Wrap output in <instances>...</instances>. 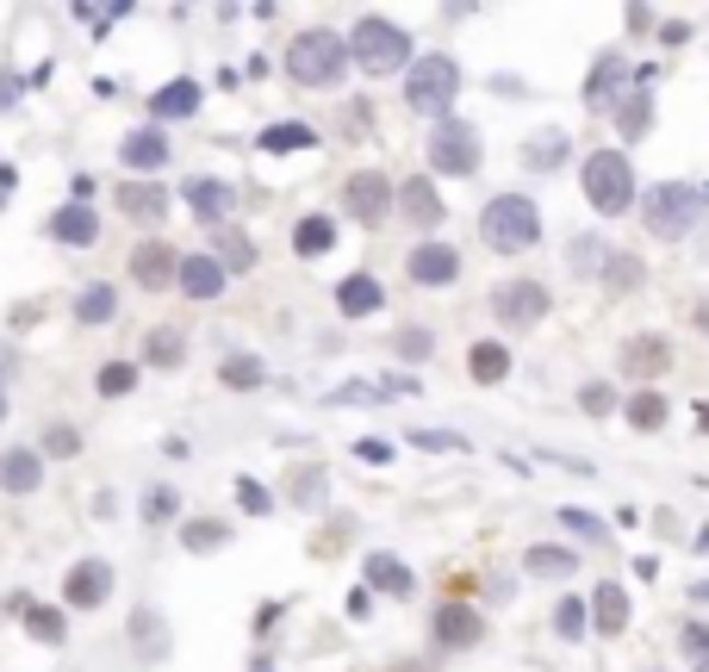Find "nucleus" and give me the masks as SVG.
Instances as JSON below:
<instances>
[{"mask_svg":"<svg viewBox=\"0 0 709 672\" xmlns=\"http://www.w3.org/2000/svg\"><path fill=\"white\" fill-rule=\"evenodd\" d=\"M343 62H348V44L336 32H299L287 50V76L299 88H330V81L343 76Z\"/></svg>","mask_w":709,"mask_h":672,"instance_id":"f257e3e1","label":"nucleus"},{"mask_svg":"<svg viewBox=\"0 0 709 672\" xmlns=\"http://www.w3.org/2000/svg\"><path fill=\"white\" fill-rule=\"evenodd\" d=\"M455 94H460L455 57H418V62H411V76H404V100H411V113L442 118L448 106H455Z\"/></svg>","mask_w":709,"mask_h":672,"instance_id":"f03ea898","label":"nucleus"},{"mask_svg":"<svg viewBox=\"0 0 709 672\" xmlns=\"http://www.w3.org/2000/svg\"><path fill=\"white\" fill-rule=\"evenodd\" d=\"M480 231H485V243L492 250H529L541 237V218H536V206L523 200V193H499L492 206H485V218H480Z\"/></svg>","mask_w":709,"mask_h":672,"instance_id":"7ed1b4c3","label":"nucleus"},{"mask_svg":"<svg viewBox=\"0 0 709 672\" xmlns=\"http://www.w3.org/2000/svg\"><path fill=\"white\" fill-rule=\"evenodd\" d=\"M585 200H592V212H604V218L629 212L634 206V169H629V156L597 150L592 162H585Z\"/></svg>","mask_w":709,"mask_h":672,"instance_id":"20e7f679","label":"nucleus"},{"mask_svg":"<svg viewBox=\"0 0 709 672\" xmlns=\"http://www.w3.org/2000/svg\"><path fill=\"white\" fill-rule=\"evenodd\" d=\"M348 57L362 62L367 76H392V69L411 62V38H404L399 25H386V20H362L355 25V38H348Z\"/></svg>","mask_w":709,"mask_h":672,"instance_id":"39448f33","label":"nucleus"},{"mask_svg":"<svg viewBox=\"0 0 709 672\" xmlns=\"http://www.w3.org/2000/svg\"><path fill=\"white\" fill-rule=\"evenodd\" d=\"M697 212H704V193L685 187V181H660L648 193V231L653 237H685L697 225Z\"/></svg>","mask_w":709,"mask_h":672,"instance_id":"423d86ee","label":"nucleus"},{"mask_svg":"<svg viewBox=\"0 0 709 672\" xmlns=\"http://www.w3.org/2000/svg\"><path fill=\"white\" fill-rule=\"evenodd\" d=\"M430 162H436L442 174H473L480 169V132L460 125V118H442L436 137H430Z\"/></svg>","mask_w":709,"mask_h":672,"instance_id":"0eeeda50","label":"nucleus"},{"mask_svg":"<svg viewBox=\"0 0 709 672\" xmlns=\"http://www.w3.org/2000/svg\"><path fill=\"white\" fill-rule=\"evenodd\" d=\"M106 597H113V567L106 560H76L69 579H62V604L69 611H100Z\"/></svg>","mask_w":709,"mask_h":672,"instance_id":"6e6552de","label":"nucleus"},{"mask_svg":"<svg viewBox=\"0 0 709 672\" xmlns=\"http://www.w3.org/2000/svg\"><path fill=\"white\" fill-rule=\"evenodd\" d=\"M492 311H499L504 324L529 330L541 311H548V293H541L536 281H504V287H492Z\"/></svg>","mask_w":709,"mask_h":672,"instance_id":"1a4fd4ad","label":"nucleus"},{"mask_svg":"<svg viewBox=\"0 0 709 672\" xmlns=\"http://www.w3.org/2000/svg\"><path fill=\"white\" fill-rule=\"evenodd\" d=\"M343 206L362 218V225H380L386 218V206H392V181L386 174H348V187H343Z\"/></svg>","mask_w":709,"mask_h":672,"instance_id":"9d476101","label":"nucleus"},{"mask_svg":"<svg viewBox=\"0 0 709 672\" xmlns=\"http://www.w3.org/2000/svg\"><path fill=\"white\" fill-rule=\"evenodd\" d=\"M38 486H44V455L38 448H7V455H0V492L32 499Z\"/></svg>","mask_w":709,"mask_h":672,"instance_id":"9b49d317","label":"nucleus"},{"mask_svg":"<svg viewBox=\"0 0 709 672\" xmlns=\"http://www.w3.org/2000/svg\"><path fill=\"white\" fill-rule=\"evenodd\" d=\"M436 635H442V648H473V641H480L485 635V623H480V611H473V604H442L436 611Z\"/></svg>","mask_w":709,"mask_h":672,"instance_id":"f8f14e48","label":"nucleus"},{"mask_svg":"<svg viewBox=\"0 0 709 672\" xmlns=\"http://www.w3.org/2000/svg\"><path fill=\"white\" fill-rule=\"evenodd\" d=\"M50 237H57V243H69V250H88V243L100 237L94 206H76V200H69V206H57V212H50Z\"/></svg>","mask_w":709,"mask_h":672,"instance_id":"ddd939ff","label":"nucleus"},{"mask_svg":"<svg viewBox=\"0 0 709 672\" xmlns=\"http://www.w3.org/2000/svg\"><path fill=\"white\" fill-rule=\"evenodd\" d=\"M174 281H181V293H187V299H218V293H225V269H218L211 255H181Z\"/></svg>","mask_w":709,"mask_h":672,"instance_id":"4468645a","label":"nucleus"},{"mask_svg":"<svg viewBox=\"0 0 709 672\" xmlns=\"http://www.w3.org/2000/svg\"><path fill=\"white\" fill-rule=\"evenodd\" d=\"M174 269H181V262H174L169 243H137V250H131V281H137V287H169Z\"/></svg>","mask_w":709,"mask_h":672,"instance_id":"2eb2a0df","label":"nucleus"},{"mask_svg":"<svg viewBox=\"0 0 709 672\" xmlns=\"http://www.w3.org/2000/svg\"><path fill=\"white\" fill-rule=\"evenodd\" d=\"M455 274H460V255L448 250V243H418V250H411V281L442 287V281H455Z\"/></svg>","mask_w":709,"mask_h":672,"instance_id":"dca6fc26","label":"nucleus"},{"mask_svg":"<svg viewBox=\"0 0 709 672\" xmlns=\"http://www.w3.org/2000/svg\"><path fill=\"white\" fill-rule=\"evenodd\" d=\"M230 206H237V193H230L225 181H211V174L187 181V212H193V218H206V225H218V218H230Z\"/></svg>","mask_w":709,"mask_h":672,"instance_id":"f3484780","label":"nucleus"},{"mask_svg":"<svg viewBox=\"0 0 709 672\" xmlns=\"http://www.w3.org/2000/svg\"><path fill=\"white\" fill-rule=\"evenodd\" d=\"M666 362H672L666 337H634V343L622 349V367H629L634 380H653V374H666Z\"/></svg>","mask_w":709,"mask_h":672,"instance_id":"a211bd4d","label":"nucleus"},{"mask_svg":"<svg viewBox=\"0 0 709 672\" xmlns=\"http://www.w3.org/2000/svg\"><path fill=\"white\" fill-rule=\"evenodd\" d=\"M118 156H125V169L156 174L162 162H169V137H162V132H131L125 144H118Z\"/></svg>","mask_w":709,"mask_h":672,"instance_id":"6ab92c4d","label":"nucleus"},{"mask_svg":"<svg viewBox=\"0 0 709 672\" xmlns=\"http://www.w3.org/2000/svg\"><path fill=\"white\" fill-rule=\"evenodd\" d=\"M380 281H374V274H348L343 287H336V311H343V318H367V311H380Z\"/></svg>","mask_w":709,"mask_h":672,"instance_id":"aec40b11","label":"nucleus"},{"mask_svg":"<svg viewBox=\"0 0 709 672\" xmlns=\"http://www.w3.org/2000/svg\"><path fill=\"white\" fill-rule=\"evenodd\" d=\"M131 635H137V653H144V660H162V653H169V629H162V616H156L150 604L131 611Z\"/></svg>","mask_w":709,"mask_h":672,"instance_id":"412c9836","label":"nucleus"},{"mask_svg":"<svg viewBox=\"0 0 709 672\" xmlns=\"http://www.w3.org/2000/svg\"><path fill=\"white\" fill-rule=\"evenodd\" d=\"M367 585H380V592H392V597H411V592H418V579L404 573L392 555H367Z\"/></svg>","mask_w":709,"mask_h":672,"instance_id":"4be33fe9","label":"nucleus"},{"mask_svg":"<svg viewBox=\"0 0 709 672\" xmlns=\"http://www.w3.org/2000/svg\"><path fill=\"white\" fill-rule=\"evenodd\" d=\"M610 88H622V57H597V69H592V81H585V106H592V113H604V106H610Z\"/></svg>","mask_w":709,"mask_h":672,"instance_id":"5701e85b","label":"nucleus"},{"mask_svg":"<svg viewBox=\"0 0 709 672\" xmlns=\"http://www.w3.org/2000/svg\"><path fill=\"white\" fill-rule=\"evenodd\" d=\"M118 206L131 212V218H162L169 212V193L156 187V181H131V187H118Z\"/></svg>","mask_w":709,"mask_h":672,"instance_id":"b1692460","label":"nucleus"},{"mask_svg":"<svg viewBox=\"0 0 709 672\" xmlns=\"http://www.w3.org/2000/svg\"><path fill=\"white\" fill-rule=\"evenodd\" d=\"M399 206L411 212V225H442V200H436V187H430V181H404Z\"/></svg>","mask_w":709,"mask_h":672,"instance_id":"393cba45","label":"nucleus"},{"mask_svg":"<svg viewBox=\"0 0 709 672\" xmlns=\"http://www.w3.org/2000/svg\"><path fill=\"white\" fill-rule=\"evenodd\" d=\"M25 635L44 641V648H57V641H69V623H62V611H50V604H25Z\"/></svg>","mask_w":709,"mask_h":672,"instance_id":"a878e982","label":"nucleus"},{"mask_svg":"<svg viewBox=\"0 0 709 672\" xmlns=\"http://www.w3.org/2000/svg\"><path fill=\"white\" fill-rule=\"evenodd\" d=\"M193 106H199V81H169V88L150 100V113H156V118H187Z\"/></svg>","mask_w":709,"mask_h":672,"instance_id":"bb28decb","label":"nucleus"},{"mask_svg":"<svg viewBox=\"0 0 709 672\" xmlns=\"http://www.w3.org/2000/svg\"><path fill=\"white\" fill-rule=\"evenodd\" d=\"M118 311V293L106 287V281H94V287H81V299H76V318L81 324H106Z\"/></svg>","mask_w":709,"mask_h":672,"instance_id":"cd10ccee","label":"nucleus"},{"mask_svg":"<svg viewBox=\"0 0 709 672\" xmlns=\"http://www.w3.org/2000/svg\"><path fill=\"white\" fill-rule=\"evenodd\" d=\"M336 243V225L330 218H299V231H293V250L299 255H324Z\"/></svg>","mask_w":709,"mask_h":672,"instance_id":"c85d7f7f","label":"nucleus"},{"mask_svg":"<svg viewBox=\"0 0 709 672\" xmlns=\"http://www.w3.org/2000/svg\"><path fill=\"white\" fill-rule=\"evenodd\" d=\"M311 144H318V132H311V125H268V132H262V150H274V156L311 150Z\"/></svg>","mask_w":709,"mask_h":672,"instance_id":"c756f323","label":"nucleus"},{"mask_svg":"<svg viewBox=\"0 0 709 672\" xmlns=\"http://www.w3.org/2000/svg\"><path fill=\"white\" fill-rule=\"evenodd\" d=\"M597 629L604 635L629 629V597L616 592V585H597Z\"/></svg>","mask_w":709,"mask_h":672,"instance_id":"7c9ffc66","label":"nucleus"},{"mask_svg":"<svg viewBox=\"0 0 709 672\" xmlns=\"http://www.w3.org/2000/svg\"><path fill=\"white\" fill-rule=\"evenodd\" d=\"M504 374H511V349H504V343H480V349H473V380L492 386V380H504Z\"/></svg>","mask_w":709,"mask_h":672,"instance_id":"2f4dec72","label":"nucleus"},{"mask_svg":"<svg viewBox=\"0 0 709 672\" xmlns=\"http://www.w3.org/2000/svg\"><path fill=\"white\" fill-rule=\"evenodd\" d=\"M181 542H187L193 555H211V548H225V542H230V529H225V523H211V517H193L187 529H181Z\"/></svg>","mask_w":709,"mask_h":672,"instance_id":"473e14b6","label":"nucleus"},{"mask_svg":"<svg viewBox=\"0 0 709 672\" xmlns=\"http://www.w3.org/2000/svg\"><path fill=\"white\" fill-rule=\"evenodd\" d=\"M218 269H255V250L243 231H218V255H211Z\"/></svg>","mask_w":709,"mask_h":672,"instance_id":"72a5a7b5","label":"nucleus"},{"mask_svg":"<svg viewBox=\"0 0 709 672\" xmlns=\"http://www.w3.org/2000/svg\"><path fill=\"white\" fill-rule=\"evenodd\" d=\"M181 355H187V343H181V330H156L150 349H144V362L150 367H181Z\"/></svg>","mask_w":709,"mask_h":672,"instance_id":"f704fd0d","label":"nucleus"},{"mask_svg":"<svg viewBox=\"0 0 709 672\" xmlns=\"http://www.w3.org/2000/svg\"><path fill=\"white\" fill-rule=\"evenodd\" d=\"M523 156H529V169H554L560 156H567V132H536Z\"/></svg>","mask_w":709,"mask_h":672,"instance_id":"c9c22d12","label":"nucleus"},{"mask_svg":"<svg viewBox=\"0 0 709 672\" xmlns=\"http://www.w3.org/2000/svg\"><path fill=\"white\" fill-rule=\"evenodd\" d=\"M529 573H541V579H567L573 573V555L567 548H529V560H523Z\"/></svg>","mask_w":709,"mask_h":672,"instance_id":"e433bc0d","label":"nucleus"},{"mask_svg":"<svg viewBox=\"0 0 709 672\" xmlns=\"http://www.w3.org/2000/svg\"><path fill=\"white\" fill-rule=\"evenodd\" d=\"M218 380H225V386H262V380H268V367L255 362V355H230V362L218 367Z\"/></svg>","mask_w":709,"mask_h":672,"instance_id":"4c0bfd02","label":"nucleus"},{"mask_svg":"<svg viewBox=\"0 0 709 672\" xmlns=\"http://www.w3.org/2000/svg\"><path fill=\"white\" fill-rule=\"evenodd\" d=\"M629 423H634V430H660V423H666V399H660V392H634V399H629Z\"/></svg>","mask_w":709,"mask_h":672,"instance_id":"58836bf2","label":"nucleus"},{"mask_svg":"<svg viewBox=\"0 0 709 672\" xmlns=\"http://www.w3.org/2000/svg\"><path fill=\"white\" fill-rule=\"evenodd\" d=\"M38 455H50V462H69V455H81L76 423H50V430H44V448H38Z\"/></svg>","mask_w":709,"mask_h":672,"instance_id":"ea45409f","label":"nucleus"},{"mask_svg":"<svg viewBox=\"0 0 709 672\" xmlns=\"http://www.w3.org/2000/svg\"><path fill=\"white\" fill-rule=\"evenodd\" d=\"M604 281H610V293H634L641 287V262H634V255H610Z\"/></svg>","mask_w":709,"mask_h":672,"instance_id":"a19ab883","label":"nucleus"},{"mask_svg":"<svg viewBox=\"0 0 709 672\" xmlns=\"http://www.w3.org/2000/svg\"><path fill=\"white\" fill-rule=\"evenodd\" d=\"M131 386H137V367L131 362H106V367H100V392H106V399L131 392Z\"/></svg>","mask_w":709,"mask_h":672,"instance_id":"79ce46f5","label":"nucleus"},{"mask_svg":"<svg viewBox=\"0 0 709 672\" xmlns=\"http://www.w3.org/2000/svg\"><path fill=\"white\" fill-rule=\"evenodd\" d=\"M237 504H243L250 517H268V511H274V499H268V486H262V480H237Z\"/></svg>","mask_w":709,"mask_h":672,"instance_id":"37998d69","label":"nucleus"},{"mask_svg":"<svg viewBox=\"0 0 709 672\" xmlns=\"http://www.w3.org/2000/svg\"><path fill=\"white\" fill-rule=\"evenodd\" d=\"M554 629L567 635V641H579V635H585V604H579V597H560V611H554Z\"/></svg>","mask_w":709,"mask_h":672,"instance_id":"c03bdc74","label":"nucleus"},{"mask_svg":"<svg viewBox=\"0 0 709 672\" xmlns=\"http://www.w3.org/2000/svg\"><path fill=\"white\" fill-rule=\"evenodd\" d=\"M293 499L318 504V499H324V474H318V467H299V474H293Z\"/></svg>","mask_w":709,"mask_h":672,"instance_id":"a18cd8bd","label":"nucleus"},{"mask_svg":"<svg viewBox=\"0 0 709 672\" xmlns=\"http://www.w3.org/2000/svg\"><path fill=\"white\" fill-rule=\"evenodd\" d=\"M418 448H430V455H448V448H467V436H455V430H418Z\"/></svg>","mask_w":709,"mask_h":672,"instance_id":"49530a36","label":"nucleus"},{"mask_svg":"<svg viewBox=\"0 0 709 672\" xmlns=\"http://www.w3.org/2000/svg\"><path fill=\"white\" fill-rule=\"evenodd\" d=\"M648 132V94H629V106H622V137H641Z\"/></svg>","mask_w":709,"mask_h":672,"instance_id":"de8ad7c7","label":"nucleus"},{"mask_svg":"<svg viewBox=\"0 0 709 672\" xmlns=\"http://www.w3.org/2000/svg\"><path fill=\"white\" fill-rule=\"evenodd\" d=\"M685 653L697 660V672H709V629H704V623H690V629H685Z\"/></svg>","mask_w":709,"mask_h":672,"instance_id":"09e8293b","label":"nucleus"},{"mask_svg":"<svg viewBox=\"0 0 709 672\" xmlns=\"http://www.w3.org/2000/svg\"><path fill=\"white\" fill-rule=\"evenodd\" d=\"M174 504H181V499H174L169 486H162V492H150V499H144V517H150V523H169V517H174Z\"/></svg>","mask_w":709,"mask_h":672,"instance_id":"8fccbe9b","label":"nucleus"},{"mask_svg":"<svg viewBox=\"0 0 709 672\" xmlns=\"http://www.w3.org/2000/svg\"><path fill=\"white\" fill-rule=\"evenodd\" d=\"M399 355L404 362H423L430 355V330H399Z\"/></svg>","mask_w":709,"mask_h":672,"instance_id":"3c124183","label":"nucleus"},{"mask_svg":"<svg viewBox=\"0 0 709 672\" xmlns=\"http://www.w3.org/2000/svg\"><path fill=\"white\" fill-rule=\"evenodd\" d=\"M579 405H585V411H592V418H604V411H610V386H604V380H592V386H585V392H579Z\"/></svg>","mask_w":709,"mask_h":672,"instance_id":"603ef678","label":"nucleus"},{"mask_svg":"<svg viewBox=\"0 0 709 672\" xmlns=\"http://www.w3.org/2000/svg\"><path fill=\"white\" fill-rule=\"evenodd\" d=\"M560 523H567V529H573V536H604V523H597V517H585V511H560Z\"/></svg>","mask_w":709,"mask_h":672,"instance_id":"864d4df0","label":"nucleus"},{"mask_svg":"<svg viewBox=\"0 0 709 672\" xmlns=\"http://www.w3.org/2000/svg\"><path fill=\"white\" fill-rule=\"evenodd\" d=\"M20 88H25V81L13 76V69H0V113H7V106H13V100H20Z\"/></svg>","mask_w":709,"mask_h":672,"instance_id":"5fc2aeb1","label":"nucleus"},{"mask_svg":"<svg viewBox=\"0 0 709 672\" xmlns=\"http://www.w3.org/2000/svg\"><path fill=\"white\" fill-rule=\"evenodd\" d=\"M355 455H362V462H392V448H386V442H374V436L355 442Z\"/></svg>","mask_w":709,"mask_h":672,"instance_id":"6e6d98bb","label":"nucleus"},{"mask_svg":"<svg viewBox=\"0 0 709 672\" xmlns=\"http://www.w3.org/2000/svg\"><path fill=\"white\" fill-rule=\"evenodd\" d=\"M690 597H704V604H709V579H704V585H690Z\"/></svg>","mask_w":709,"mask_h":672,"instance_id":"4d7b16f0","label":"nucleus"},{"mask_svg":"<svg viewBox=\"0 0 709 672\" xmlns=\"http://www.w3.org/2000/svg\"><path fill=\"white\" fill-rule=\"evenodd\" d=\"M697 423H704V430H709V399H704V405H697Z\"/></svg>","mask_w":709,"mask_h":672,"instance_id":"13d9d810","label":"nucleus"},{"mask_svg":"<svg viewBox=\"0 0 709 672\" xmlns=\"http://www.w3.org/2000/svg\"><path fill=\"white\" fill-rule=\"evenodd\" d=\"M690 548H704V555H709V529H704V536H697V542H690Z\"/></svg>","mask_w":709,"mask_h":672,"instance_id":"bf43d9fd","label":"nucleus"},{"mask_svg":"<svg viewBox=\"0 0 709 672\" xmlns=\"http://www.w3.org/2000/svg\"><path fill=\"white\" fill-rule=\"evenodd\" d=\"M0 423H7V392H0Z\"/></svg>","mask_w":709,"mask_h":672,"instance_id":"052dcab7","label":"nucleus"},{"mask_svg":"<svg viewBox=\"0 0 709 672\" xmlns=\"http://www.w3.org/2000/svg\"><path fill=\"white\" fill-rule=\"evenodd\" d=\"M255 672H268V667H262V660H255Z\"/></svg>","mask_w":709,"mask_h":672,"instance_id":"680f3d73","label":"nucleus"}]
</instances>
